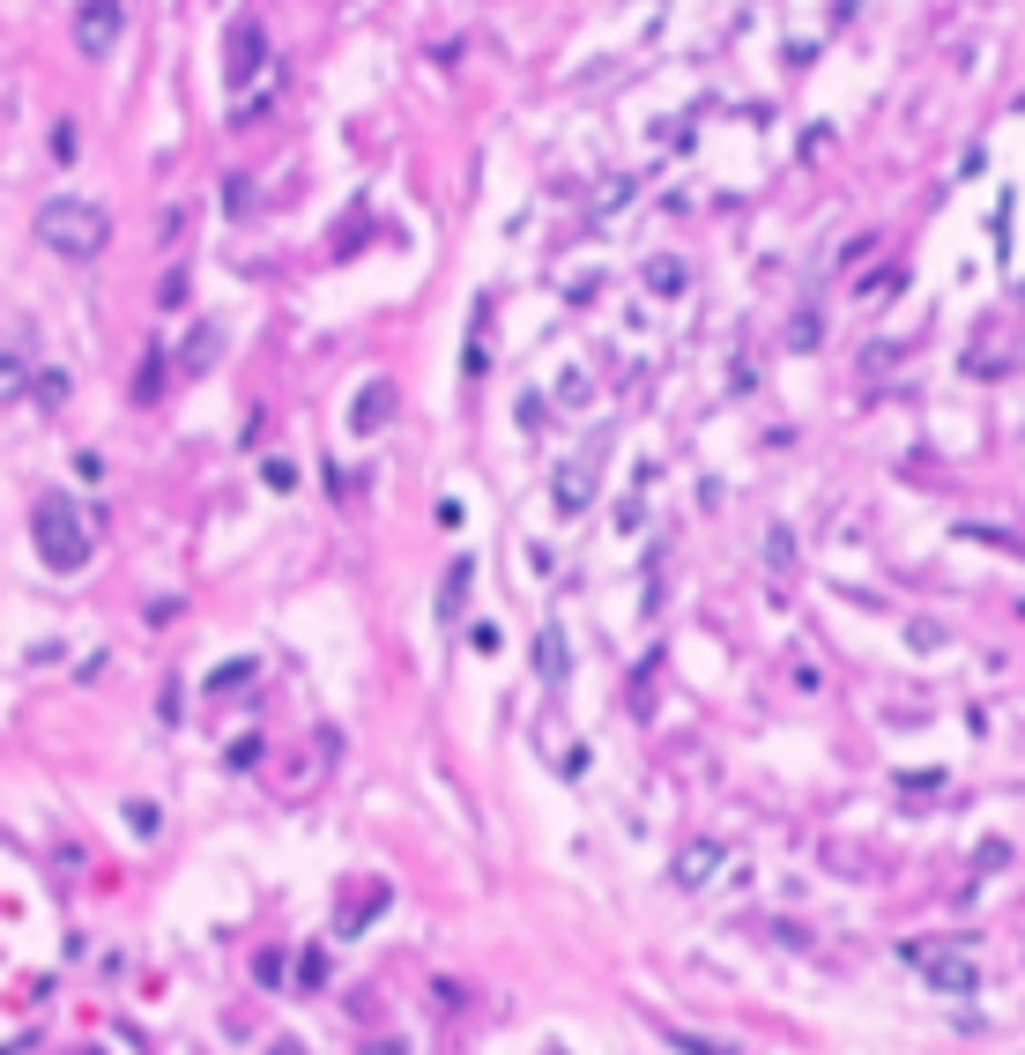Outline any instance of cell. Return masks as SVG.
Wrapping results in <instances>:
<instances>
[{
  "label": "cell",
  "instance_id": "6",
  "mask_svg": "<svg viewBox=\"0 0 1025 1055\" xmlns=\"http://www.w3.org/2000/svg\"><path fill=\"white\" fill-rule=\"evenodd\" d=\"M120 30H126V0H82L74 8V45L90 52V60H104V52L120 45Z\"/></svg>",
  "mask_w": 1025,
  "mask_h": 1055
},
{
  "label": "cell",
  "instance_id": "14",
  "mask_svg": "<svg viewBox=\"0 0 1025 1055\" xmlns=\"http://www.w3.org/2000/svg\"><path fill=\"white\" fill-rule=\"evenodd\" d=\"M536 669H542V684H565V632L558 625L536 639Z\"/></svg>",
  "mask_w": 1025,
  "mask_h": 1055
},
{
  "label": "cell",
  "instance_id": "12",
  "mask_svg": "<svg viewBox=\"0 0 1025 1055\" xmlns=\"http://www.w3.org/2000/svg\"><path fill=\"white\" fill-rule=\"evenodd\" d=\"M661 1041L677 1055H743V1048H729V1041H713V1033H691V1026H661Z\"/></svg>",
  "mask_w": 1025,
  "mask_h": 1055
},
{
  "label": "cell",
  "instance_id": "10",
  "mask_svg": "<svg viewBox=\"0 0 1025 1055\" xmlns=\"http://www.w3.org/2000/svg\"><path fill=\"white\" fill-rule=\"evenodd\" d=\"M253 677H261V655H239V662H223V669L201 677V699H231V691L253 684Z\"/></svg>",
  "mask_w": 1025,
  "mask_h": 1055
},
{
  "label": "cell",
  "instance_id": "24",
  "mask_svg": "<svg viewBox=\"0 0 1025 1055\" xmlns=\"http://www.w3.org/2000/svg\"><path fill=\"white\" fill-rule=\"evenodd\" d=\"M268 1055H305V1048H297V1041H275V1048H268Z\"/></svg>",
  "mask_w": 1025,
  "mask_h": 1055
},
{
  "label": "cell",
  "instance_id": "17",
  "mask_svg": "<svg viewBox=\"0 0 1025 1055\" xmlns=\"http://www.w3.org/2000/svg\"><path fill=\"white\" fill-rule=\"evenodd\" d=\"M126 833L156 840V833H164V810H156V803H126Z\"/></svg>",
  "mask_w": 1025,
  "mask_h": 1055
},
{
  "label": "cell",
  "instance_id": "7",
  "mask_svg": "<svg viewBox=\"0 0 1025 1055\" xmlns=\"http://www.w3.org/2000/svg\"><path fill=\"white\" fill-rule=\"evenodd\" d=\"M595 484H602V468H595V454H580V461H572L558 484H550V506H558V520H580L587 506H595Z\"/></svg>",
  "mask_w": 1025,
  "mask_h": 1055
},
{
  "label": "cell",
  "instance_id": "15",
  "mask_svg": "<svg viewBox=\"0 0 1025 1055\" xmlns=\"http://www.w3.org/2000/svg\"><path fill=\"white\" fill-rule=\"evenodd\" d=\"M209 365H216V327H194L179 349V372H209Z\"/></svg>",
  "mask_w": 1025,
  "mask_h": 1055
},
{
  "label": "cell",
  "instance_id": "11",
  "mask_svg": "<svg viewBox=\"0 0 1025 1055\" xmlns=\"http://www.w3.org/2000/svg\"><path fill=\"white\" fill-rule=\"evenodd\" d=\"M468 580H476V565L454 558V572H446V588H439V625H461V610H468Z\"/></svg>",
  "mask_w": 1025,
  "mask_h": 1055
},
{
  "label": "cell",
  "instance_id": "9",
  "mask_svg": "<svg viewBox=\"0 0 1025 1055\" xmlns=\"http://www.w3.org/2000/svg\"><path fill=\"white\" fill-rule=\"evenodd\" d=\"M387 417H394V379H365V387H357V409H349V432L372 439Z\"/></svg>",
  "mask_w": 1025,
  "mask_h": 1055
},
{
  "label": "cell",
  "instance_id": "13",
  "mask_svg": "<svg viewBox=\"0 0 1025 1055\" xmlns=\"http://www.w3.org/2000/svg\"><path fill=\"white\" fill-rule=\"evenodd\" d=\"M484 327H490V297H476L468 305V357H461L468 379H484Z\"/></svg>",
  "mask_w": 1025,
  "mask_h": 1055
},
{
  "label": "cell",
  "instance_id": "21",
  "mask_svg": "<svg viewBox=\"0 0 1025 1055\" xmlns=\"http://www.w3.org/2000/svg\"><path fill=\"white\" fill-rule=\"evenodd\" d=\"M765 558H773V572H788V558H795V542H788V528H773V536H765Z\"/></svg>",
  "mask_w": 1025,
  "mask_h": 1055
},
{
  "label": "cell",
  "instance_id": "22",
  "mask_svg": "<svg viewBox=\"0 0 1025 1055\" xmlns=\"http://www.w3.org/2000/svg\"><path fill=\"white\" fill-rule=\"evenodd\" d=\"M38 402H45V409H60V402H68V379H60V372H45V379H38Z\"/></svg>",
  "mask_w": 1025,
  "mask_h": 1055
},
{
  "label": "cell",
  "instance_id": "18",
  "mask_svg": "<svg viewBox=\"0 0 1025 1055\" xmlns=\"http://www.w3.org/2000/svg\"><path fill=\"white\" fill-rule=\"evenodd\" d=\"M164 394V357H149L142 372H134V402H156Z\"/></svg>",
  "mask_w": 1025,
  "mask_h": 1055
},
{
  "label": "cell",
  "instance_id": "2",
  "mask_svg": "<svg viewBox=\"0 0 1025 1055\" xmlns=\"http://www.w3.org/2000/svg\"><path fill=\"white\" fill-rule=\"evenodd\" d=\"M900 958L922 974L928 988H944V996H974L981 988V958L958 944V936H906Z\"/></svg>",
  "mask_w": 1025,
  "mask_h": 1055
},
{
  "label": "cell",
  "instance_id": "16",
  "mask_svg": "<svg viewBox=\"0 0 1025 1055\" xmlns=\"http://www.w3.org/2000/svg\"><path fill=\"white\" fill-rule=\"evenodd\" d=\"M647 283H654V297H677L691 275H683V261H647Z\"/></svg>",
  "mask_w": 1025,
  "mask_h": 1055
},
{
  "label": "cell",
  "instance_id": "23",
  "mask_svg": "<svg viewBox=\"0 0 1025 1055\" xmlns=\"http://www.w3.org/2000/svg\"><path fill=\"white\" fill-rule=\"evenodd\" d=\"M156 305H186V275H179V268L164 275V291H156Z\"/></svg>",
  "mask_w": 1025,
  "mask_h": 1055
},
{
  "label": "cell",
  "instance_id": "5",
  "mask_svg": "<svg viewBox=\"0 0 1025 1055\" xmlns=\"http://www.w3.org/2000/svg\"><path fill=\"white\" fill-rule=\"evenodd\" d=\"M253 68H268V30H261V16H239V23H231V38H223V82H231V90H245V82H253Z\"/></svg>",
  "mask_w": 1025,
  "mask_h": 1055
},
{
  "label": "cell",
  "instance_id": "8",
  "mask_svg": "<svg viewBox=\"0 0 1025 1055\" xmlns=\"http://www.w3.org/2000/svg\"><path fill=\"white\" fill-rule=\"evenodd\" d=\"M387 900H394V892H387L379 878H349V892H342V914H335V936H357L372 914H387Z\"/></svg>",
  "mask_w": 1025,
  "mask_h": 1055
},
{
  "label": "cell",
  "instance_id": "1",
  "mask_svg": "<svg viewBox=\"0 0 1025 1055\" xmlns=\"http://www.w3.org/2000/svg\"><path fill=\"white\" fill-rule=\"evenodd\" d=\"M30 542H38V558H45L52 572H82V565H90V528H82L68 491H45L30 506Z\"/></svg>",
  "mask_w": 1025,
  "mask_h": 1055
},
{
  "label": "cell",
  "instance_id": "3",
  "mask_svg": "<svg viewBox=\"0 0 1025 1055\" xmlns=\"http://www.w3.org/2000/svg\"><path fill=\"white\" fill-rule=\"evenodd\" d=\"M104 209L98 201H45L38 209V239H45L52 253H68V261H90V253H104Z\"/></svg>",
  "mask_w": 1025,
  "mask_h": 1055
},
{
  "label": "cell",
  "instance_id": "20",
  "mask_svg": "<svg viewBox=\"0 0 1025 1055\" xmlns=\"http://www.w3.org/2000/svg\"><path fill=\"white\" fill-rule=\"evenodd\" d=\"M297 982H305V988H319V982H327V952H319V944H313L305 958H297Z\"/></svg>",
  "mask_w": 1025,
  "mask_h": 1055
},
{
  "label": "cell",
  "instance_id": "19",
  "mask_svg": "<svg viewBox=\"0 0 1025 1055\" xmlns=\"http://www.w3.org/2000/svg\"><path fill=\"white\" fill-rule=\"evenodd\" d=\"M223 759H231V773H253V759H261V737H239L231 751H223Z\"/></svg>",
  "mask_w": 1025,
  "mask_h": 1055
},
{
  "label": "cell",
  "instance_id": "4",
  "mask_svg": "<svg viewBox=\"0 0 1025 1055\" xmlns=\"http://www.w3.org/2000/svg\"><path fill=\"white\" fill-rule=\"evenodd\" d=\"M721 870H729V840H713V833L677 840V855H669V884H677V892H707Z\"/></svg>",
  "mask_w": 1025,
  "mask_h": 1055
}]
</instances>
